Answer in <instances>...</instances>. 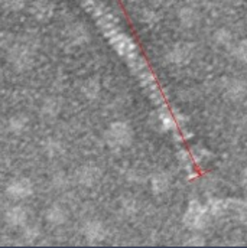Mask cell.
<instances>
[{
    "label": "cell",
    "instance_id": "obj_13",
    "mask_svg": "<svg viewBox=\"0 0 247 248\" xmlns=\"http://www.w3.org/2000/svg\"><path fill=\"white\" fill-rule=\"evenodd\" d=\"M171 187V176L166 172H158L150 178V189L155 195H164Z\"/></svg>",
    "mask_w": 247,
    "mask_h": 248
},
{
    "label": "cell",
    "instance_id": "obj_7",
    "mask_svg": "<svg viewBox=\"0 0 247 248\" xmlns=\"http://www.w3.org/2000/svg\"><path fill=\"white\" fill-rule=\"evenodd\" d=\"M107 227L100 219H90L82 225V237L88 244H99L107 238Z\"/></svg>",
    "mask_w": 247,
    "mask_h": 248
},
{
    "label": "cell",
    "instance_id": "obj_19",
    "mask_svg": "<svg viewBox=\"0 0 247 248\" xmlns=\"http://www.w3.org/2000/svg\"><path fill=\"white\" fill-rule=\"evenodd\" d=\"M211 217H223L229 209H227V201L224 199H210L208 203L205 205Z\"/></svg>",
    "mask_w": 247,
    "mask_h": 248
},
{
    "label": "cell",
    "instance_id": "obj_17",
    "mask_svg": "<svg viewBox=\"0 0 247 248\" xmlns=\"http://www.w3.org/2000/svg\"><path fill=\"white\" fill-rule=\"evenodd\" d=\"M81 93L88 100L99 98V95L101 93V84H100V81L97 78H88L87 81H84V84L81 87Z\"/></svg>",
    "mask_w": 247,
    "mask_h": 248
},
{
    "label": "cell",
    "instance_id": "obj_11",
    "mask_svg": "<svg viewBox=\"0 0 247 248\" xmlns=\"http://www.w3.org/2000/svg\"><path fill=\"white\" fill-rule=\"evenodd\" d=\"M62 110V101L58 97H48L41 104V116L47 120H52L60 116Z\"/></svg>",
    "mask_w": 247,
    "mask_h": 248
},
{
    "label": "cell",
    "instance_id": "obj_6",
    "mask_svg": "<svg viewBox=\"0 0 247 248\" xmlns=\"http://www.w3.org/2000/svg\"><path fill=\"white\" fill-rule=\"evenodd\" d=\"M223 95L231 103H240L247 97V82L240 78H227L223 85Z\"/></svg>",
    "mask_w": 247,
    "mask_h": 248
},
{
    "label": "cell",
    "instance_id": "obj_12",
    "mask_svg": "<svg viewBox=\"0 0 247 248\" xmlns=\"http://www.w3.org/2000/svg\"><path fill=\"white\" fill-rule=\"evenodd\" d=\"M113 41V46L117 49L119 54H122L124 57L132 58L136 52V46L133 44V41L130 38H127L123 33H116V36L112 38Z\"/></svg>",
    "mask_w": 247,
    "mask_h": 248
},
{
    "label": "cell",
    "instance_id": "obj_26",
    "mask_svg": "<svg viewBox=\"0 0 247 248\" xmlns=\"http://www.w3.org/2000/svg\"><path fill=\"white\" fill-rule=\"evenodd\" d=\"M185 244L192 246V247H201V246H205V240L201 234H198V231H194V234L191 237H188Z\"/></svg>",
    "mask_w": 247,
    "mask_h": 248
},
{
    "label": "cell",
    "instance_id": "obj_23",
    "mask_svg": "<svg viewBox=\"0 0 247 248\" xmlns=\"http://www.w3.org/2000/svg\"><path fill=\"white\" fill-rule=\"evenodd\" d=\"M231 46H233L231 49L233 57L242 63H247V39H242Z\"/></svg>",
    "mask_w": 247,
    "mask_h": 248
},
{
    "label": "cell",
    "instance_id": "obj_16",
    "mask_svg": "<svg viewBox=\"0 0 247 248\" xmlns=\"http://www.w3.org/2000/svg\"><path fill=\"white\" fill-rule=\"evenodd\" d=\"M227 209L236 214V218L247 227V201L243 199H227Z\"/></svg>",
    "mask_w": 247,
    "mask_h": 248
},
{
    "label": "cell",
    "instance_id": "obj_8",
    "mask_svg": "<svg viewBox=\"0 0 247 248\" xmlns=\"http://www.w3.org/2000/svg\"><path fill=\"white\" fill-rule=\"evenodd\" d=\"M103 178L101 169L96 165H82L77 169L75 181L82 187H93L96 186Z\"/></svg>",
    "mask_w": 247,
    "mask_h": 248
},
{
    "label": "cell",
    "instance_id": "obj_15",
    "mask_svg": "<svg viewBox=\"0 0 247 248\" xmlns=\"http://www.w3.org/2000/svg\"><path fill=\"white\" fill-rule=\"evenodd\" d=\"M42 150L49 159H58L61 155H64L65 147H64V143L58 139H47L42 143Z\"/></svg>",
    "mask_w": 247,
    "mask_h": 248
},
{
    "label": "cell",
    "instance_id": "obj_25",
    "mask_svg": "<svg viewBox=\"0 0 247 248\" xmlns=\"http://www.w3.org/2000/svg\"><path fill=\"white\" fill-rule=\"evenodd\" d=\"M191 157H192V162H195V163H204L205 160H208L210 159V152L205 149V147H201V146H198V147H194L191 152Z\"/></svg>",
    "mask_w": 247,
    "mask_h": 248
},
{
    "label": "cell",
    "instance_id": "obj_18",
    "mask_svg": "<svg viewBox=\"0 0 247 248\" xmlns=\"http://www.w3.org/2000/svg\"><path fill=\"white\" fill-rule=\"evenodd\" d=\"M68 38H69V42L75 46H81L84 44L88 42L90 39V35L87 32L85 28L82 26H74L69 32H68Z\"/></svg>",
    "mask_w": 247,
    "mask_h": 248
},
{
    "label": "cell",
    "instance_id": "obj_21",
    "mask_svg": "<svg viewBox=\"0 0 247 248\" xmlns=\"http://www.w3.org/2000/svg\"><path fill=\"white\" fill-rule=\"evenodd\" d=\"M214 42L218 45V46H223V48H229L233 45V33L226 29V28H221V29H217L215 33H214Z\"/></svg>",
    "mask_w": 247,
    "mask_h": 248
},
{
    "label": "cell",
    "instance_id": "obj_3",
    "mask_svg": "<svg viewBox=\"0 0 247 248\" xmlns=\"http://www.w3.org/2000/svg\"><path fill=\"white\" fill-rule=\"evenodd\" d=\"M7 61L17 72L28 71L35 61L33 49L29 45H22V44L12 45L7 51Z\"/></svg>",
    "mask_w": 247,
    "mask_h": 248
},
{
    "label": "cell",
    "instance_id": "obj_22",
    "mask_svg": "<svg viewBox=\"0 0 247 248\" xmlns=\"http://www.w3.org/2000/svg\"><path fill=\"white\" fill-rule=\"evenodd\" d=\"M198 20V16L195 13V10L185 7L180 12V22L184 28H192Z\"/></svg>",
    "mask_w": 247,
    "mask_h": 248
},
{
    "label": "cell",
    "instance_id": "obj_2",
    "mask_svg": "<svg viewBox=\"0 0 247 248\" xmlns=\"http://www.w3.org/2000/svg\"><path fill=\"white\" fill-rule=\"evenodd\" d=\"M210 221H211V215L205 205H202L197 199H194L188 203L184 217H182V222L188 230L202 231L207 228Z\"/></svg>",
    "mask_w": 247,
    "mask_h": 248
},
{
    "label": "cell",
    "instance_id": "obj_10",
    "mask_svg": "<svg viewBox=\"0 0 247 248\" xmlns=\"http://www.w3.org/2000/svg\"><path fill=\"white\" fill-rule=\"evenodd\" d=\"M44 218L45 221L52 225V227H60L64 225L68 219V211L65 209V206H62L60 203H54L51 206H48L44 212Z\"/></svg>",
    "mask_w": 247,
    "mask_h": 248
},
{
    "label": "cell",
    "instance_id": "obj_30",
    "mask_svg": "<svg viewBox=\"0 0 247 248\" xmlns=\"http://www.w3.org/2000/svg\"><path fill=\"white\" fill-rule=\"evenodd\" d=\"M242 181H243L245 185H247V165L245 166V169L242 170Z\"/></svg>",
    "mask_w": 247,
    "mask_h": 248
},
{
    "label": "cell",
    "instance_id": "obj_5",
    "mask_svg": "<svg viewBox=\"0 0 247 248\" xmlns=\"http://www.w3.org/2000/svg\"><path fill=\"white\" fill-rule=\"evenodd\" d=\"M195 54V48L189 42L175 44L166 54V61L175 66H185L192 61Z\"/></svg>",
    "mask_w": 247,
    "mask_h": 248
},
{
    "label": "cell",
    "instance_id": "obj_4",
    "mask_svg": "<svg viewBox=\"0 0 247 248\" xmlns=\"http://www.w3.org/2000/svg\"><path fill=\"white\" fill-rule=\"evenodd\" d=\"M6 195L13 201H25L33 195V184L25 176L13 178L6 185Z\"/></svg>",
    "mask_w": 247,
    "mask_h": 248
},
{
    "label": "cell",
    "instance_id": "obj_1",
    "mask_svg": "<svg viewBox=\"0 0 247 248\" xmlns=\"http://www.w3.org/2000/svg\"><path fill=\"white\" fill-rule=\"evenodd\" d=\"M133 139H134V130L127 122H120V120L113 122L104 131V140L113 149L129 147Z\"/></svg>",
    "mask_w": 247,
    "mask_h": 248
},
{
    "label": "cell",
    "instance_id": "obj_20",
    "mask_svg": "<svg viewBox=\"0 0 247 248\" xmlns=\"http://www.w3.org/2000/svg\"><path fill=\"white\" fill-rule=\"evenodd\" d=\"M41 237V228L36 224H26L22 227V238L26 244L35 243Z\"/></svg>",
    "mask_w": 247,
    "mask_h": 248
},
{
    "label": "cell",
    "instance_id": "obj_24",
    "mask_svg": "<svg viewBox=\"0 0 247 248\" xmlns=\"http://www.w3.org/2000/svg\"><path fill=\"white\" fill-rule=\"evenodd\" d=\"M159 122L162 123L165 130H175L178 127L177 120H175V114L169 113L168 110H164L159 113Z\"/></svg>",
    "mask_w": 247,
    "mask_h": 248
},
{
    "label": "cell",
    "instance_id": "obj_27",
    "mask_svg": "<svg viewBox=\"0 0 247 248\" xmlns=\"http://www.w3.org/2000/svg\"><path fill=\"white\" fill-rule=\"evenodd\" d=\"M35 13H36V17L41 19V20H45L49 17L51 15V9H48V6H44V4H39L36 9H35Z\"/></svg>",
    "mask_w": 247,
    "mask_h": 248
},
{
    "label": "cell",
    "instance_id": "obj_14",
    "mask_svg": "<svg viewBox=\"0 0 247 248\" xmlns=\"http://www.w3.org/2000/svg\"><path fill=\"white\" fill-rule=\"evenodd\" d=\"M29 127V117L23 113H17L13 114L9 120H7V130L15 134V136H20L23 134Z\"/></svg>",
    "mask_w": 247,
    "mask_h": 248
},
{
    "label": "cell",
    "instance_id": "obj_28",
    "mask_svg": "<svg viewBox=\"0 0 247 248\" xmlns=\"http://www.w3.org/2000/svg\"><path fill=\"white\" fill-rule=\"evenodd\" d=\"M4 6L12 10H19L23 6V0H4Z\"/></svg>",
    "mask_w": 247,
    "mask_h": 248
},
{
    "label": "cell",
    "instance_id": "obj_29",
    "mask_svg": "<svg viewBox=\"0 0 247 248\" xmlns=\"http://www.w3.org/2000/svg\"><path fill=\"white\" fill-rule=\"evenodd\" d=\"M54 185L65 186L66 185V178H65L64 175H58V176H55V178H54Z\"/></svg>",
    "mask_w": 247,
    "mask_h": 248
},
{
    "label": "cell",
    "instance_id": "obj_9",
    "mask_svg": "<svg viewBox=\"0 0 247 248\" xmlns=\"http://www.w3.org/2000/svg\"><path fill=\"white\" fill-rule=\"evenodd\" d=\"M29 211L23 205H13L4 212V222L10 228H22L28 224Z\"/></svg>",
    "mask_w": 247,
    "mask_h": 248
}]
</instances>
